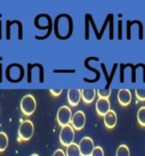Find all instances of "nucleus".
Returning a JSON list of instances; mask_svg holds the SVG:
<instances>
[{
  "mask_svg": "<svg viewBox=\"0 0 145 156\" xmlns=\"http://www.w3.org/2000/svg\"><path fill=\"white\" fill-rule=\"evenodd\" d=\"M36 107H37L36 99L32 95L28 94L22 98L21 101V109L25 115L27 116L32 115L34 113Z\"/></svg>",
  "mask_w": 145,
  "mask_h": 156,
  "instance_id": "1",
  "label": "nucleus"
},
{
  "mask_svg": "<svg viewBox=\"0 0 145 156\" xmlns=\"http://www.w3.org/2000/svg\"><path fill=\"white\" fill-rule=\"evenodd\" d=\"M34 132V126L31 121H24L19 126L18 135L19 137L23 141H28L32 138Z\"/></svg>",
  "mask_w": 145,
  "mask_h": 156,
  "instance_id": "2",
  "label": "nucleus"
},
{
  "mask_svg": "<svg viewBox=\"0 0 145 156\" xmlns=\"http://www.w3.org/2000/svg\"><path fill=\"white\" fill-rule=\"evenodd\" d=\"M60 142L63 146H69L74 144V129L72 127V126L67 125L62 127L60 133Z\"/></svg>",
  "mask_w": 145,
  "mask_h": 156,
  "instance_id": "3",
  "label": "nucleus"
},
{
  "mask_svg": "<svg viewBox=\"0 0 145 156\" xmlns=\"http://www.w3.org/2000/svg\"><path fill=\"white\" fill-rule=\"evenodd\" d=\"M72 117V111L67 106H62L59 108L56 114V120L62 127L70 124Z\"/></svg>",
  "mask_w": 145,
  "mask_h": 156,
  "instance_id": "4",
  "label": "nucleus"
},
{
  "mask_svg": "<svg viewBox=\"0 0 145 156\" xmlns=\"http://www.w3.org/2000/svg\"><path fill=\"white\" fill-rule=\"evenodd\" d=\"M80 153L82 156H90L95 148L94 142L89 136H85L78 144Z\"/></svg>",
  "mask_w": 145,
  "mask_h": 156,
  "instance_id": "5",
  "label": "nucleus"
},
{
  "mask_svg": "<svg viewBox=\"0 0 145 156\" xmlns=\"http://www.w3.org/2000/svg\"><path fill=\"white\" fill-rule=\"evenodd\" d=\"M86 121V118L85 113L83 111H81V110H78L72 117L71 126H72V127L74 130L79 131V130H81L85 126Z\"/></svg>",
  "mask_w": 145,
  "mask_h": 156,
  "instance_id": "6",
  "label": "nucleus"
},
{
  "mask_svg": "<svg viewBox=\"0 0 145 156\" xmlns=\"http://www.w3.org/2000/svg\"><path fill=\"white\" fill-rule=\"evenodd\" d=\"M96 109L99 115L104 116L110 109V102L109 98H98L96 104Z\"/></svg>",
  "mask_w": 145,
  "mask_h": 156,
  "instance_id": "7",
  "label": "nucleus"
},
{
  "mask_svg": "<svg viewBox=\"0 0 145 156\" xmlns=\"http://www.w3.org/2000/svg\"><path fill=\"white\" fill-rule=\"evenodd\" d=\"M81 98V90L71 88L67 91V101L70 105L77 106Z\"/></svg>",
  "mask_w": 145,
  "mask_h": 156,
  "instance_id": "8",
  "label": "nucleus"
},
{
  "mask_svg": "<svg viewBox=\"0 0 145 156\" xmlns=\"http://www.w3.org/2000/svg\"><path fill=\"white\" fill-rule=\"evenodd\" d=\"M118 101L122 106L129 105L132 102V94L128 89H120L118 92Z\"/></svg>",
  "mask_w": 145,
  "mask_h": 156,
  "instance_id": "9",
  "label": "nucleus"
},
{
  "mask_svg": "<svg viewBox=\"0 0 145 156\" xmlns=\"http://www.w3.org/2000/svg\"><path fill=\"white\" fill-rule=\"evenodd\" d=\"M117 115L114 112V110L110 109L109 111L103 116V121L104 124L106 126L107 128L112 129L117 124Z\"/></svg>",
  "mask_w": 145,
  "mask_h": 156,
  "instance_id": "10",
  "label": "nucleus"
},
{
  "mask_svg": "<svg viewBox=\"0 0 145 156\" xmlns=\"http://www.w3.org/2000/svg\"><path fill=\"white\" fill-rule=\"evenodd\" d=\"M97 94V90L95 89H82L81 90V97L83 101L86 104H90L95 99Z\"/></svg>",
  "mask_w": 145,
  "mask_h": 156,
  "instance_id": "11",
  "label": "nucleus"
},
{
  "mask_svg": "<svg viewBox=\"0 0 145 156\" xmlns=\"http://www.w3.org/2000/svg\"><path fill=\"white\" fill-rule=\"evenodd\" d=\"M66 156H82L78 144H72L69 146H67L66 149Z\"/></svg>",
  "mask_w": 145,
  "mask_h": 156,
  "instance_id": "12",
  "label": "nucleus"
},
{
  "mask_svg": "<svg viewBox=\"0 0 145 156\" xmlns=\"http://www.w3.org/2000/svg\"><path fill=\"white\" fill-rule=\"evenodd\" d=\"M9 144L8 136L4 132H0V152H4Z\"/></svg>",
  "mask_w": 145,
  "mask_h": 156,
  "instance_id": "13",
  "label": "nucleus"
},
{
  "mask_svg": "<svg viewBox=\"0 0 145 156\" xmlns=\"http://www.w3.org/2000/svg\"><path fill=\"white\" fill-rule=\"evenodd\" d=\"M116 156H130L129 148L125 144L120 145L116 151Z\"/></svg>",
  "mask_w": 145,
  "mask_h": 156,
  "instance_id": "14",
  "label": "nucleus"
},
{
  "mask_svg": "<svg viewBox=\"0 0 145 156\" xmlns=\"http://www.w3.org/2000/svg\"><path fill=\"white\" fill-rule=\"evenodd\" d=\"M137 121L142 126H145V107H141L137 111Z\"/></svg>",
  "mask_w": 145,
  "mask_h": 156,
  "instance_id": "15",
  "label": "nucleus"
},
{
  "mask_svg": "<svg viewBox=\"0 0 145 156\" xmlns=\"http://www.w3.org/2000/svg\"><path fill=\"white\" fill-rule=\"evenodd\" d=\"M97 92L99 98H109L111 95V90L109 89H98Z\"/></svg>",
  "mask_w": 145,
  "mask_h": 156,
  "instance_id": "16",
  "label": "nucleus"
},
{
  "mask_svg": "<svg viewBox=\"0 0 145 156\" xmlns=\"http://www.w3.org/2000/svg\"><path fill=\"white\" fill-rule=\"evenodd\" d=\"M135 94L138 100L140 101H145V89H136Z\"/></svg>",
  "mask_w": 145,
  "mask_h": 156,
  "instance_id": "17",
  "label": "nucleus"
},
{
  "mask_svg": "<svg viewBox=\"0 0 145 156\" xmlns=\"http://www.w3.org/2000/svg\"><path fill=\"white\" fill-rule=\"evenodd\" d=\"M90 156H104V152H103V149H102L100 146H97L95 147L93 152L91 154Z\"/></svg>",
  "mask_w": 145,
  "mask_h": 156,
  "instance_id": "18",
  "label": "nucleus"
},
{
  "mask_svg": "<svg viewBox=\"0 0 145 156\" xmlns=\"http://www.w3.org/2000/svg\"><path fill=\"white\" fill-rule=\"evenodd\" d=\"M50 92H51V94H52L53 96L57 97V96H59L60 94L63 93V89H51L50 90Z\"/></svg>",
  "mask_w": 145,
  "mask_h": 156,
  "instance_id": "19",
  "label": "nucleus"
},
{
  "mask_svg": "<svg viewBox=\"0 0 145 156\" xmlns=\"http://www.w3.org/2000/svg\"><path fill=\"white\" fill-rule=\"evenodd\" d=\"M52 156H66V153L63 151V149H56Z\"/></svg>",
  "mask_w": 145,
  "mask_h": 156,
  "instance_id": "20",
  "label": "nucleus"
},
{
  "mask_svg": "<svg viewBox=\"0 0 145 156\" xmlns=\"http://www.w3.org/2000/svg\"><path fill=\"white\" fill-rule=\"evenodd\" d=\"M30 156H39V155H38V154H32V155Z\"/></svg>",
  "mask_w": 145,
  "mask_h": 156,
  "instance_id": "21",
  "label": "nucleus"
}]
</instances>
